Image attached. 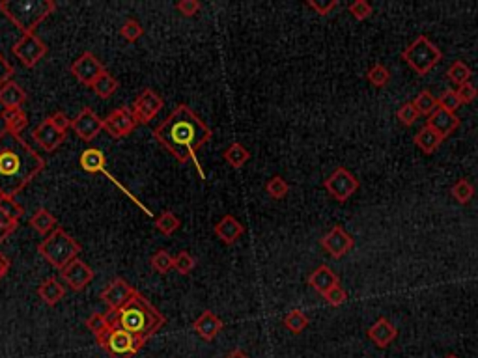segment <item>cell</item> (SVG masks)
Listing matches in <instances>:
<instances>
[{"instance_id":"6da1fadb","label":"cell","mask_w":478,"mask_h":358,"mask_svg":"<svg viewBox=\"0 0 478 358\" xmlns=\"http://www.w3.org/2000/svg\"><path fill=\"white\" fill-rule=\"evenodd\" d=\"M212 129L187 105H178L167 120L153 129V138L182 164L193 163L202 179L206 174L200 166L198 152L212 140Z\"/></svg>"},{"instance_id":"7a4b0ae2","label":"cell","mask_w":478,"mask_h":358,"mask_svg":"<svg viewBox=\"0 0 478 358\" xmlns=\"http://www.w3.org/2000/svg\"><path fill=\"white\" fill-rule=\"evenodd\" d=\"M45 170V159L19 134L0 131V196L15 198Z\"/></svg>"},{"instance_id":"3957f363","label":"cell","mask_w":478,"mask_h":358,"mask_svg":"<svg viewBox=\"0 0 478 358\" xmlns=\"http://www.w3.org/2000/svg\"><path fill=\"white\" fill-rule=\"evenodd\" d=\"M107 316L112 327L123 328L144 341L155 336L167 323L163 314L140 292L135 293L131 301L118 312H107Z\"/></svg>"},{"instance_id":"277c9868","label":"cell","mask_w":478,"mask_h":358,"mask_svg":"<svg viewBox=\"0 0 478 358\" xmlns=\"http://www.w3.org/2000/svg\"><path fill=\"white\" fill-rule=\"evenodd\" d=\"M56 2L53 0H2L0 12L12 21L21 36L34 34L43 21L53 15Z\"/></svg>"},{"instance_id":"5b68a950","label":"cell","mask_w":478,"mask_h":358,"mask_svg":"<svg viewBox=\"0 0 478 358\" xmlns=\"http://www.w3.org/2000/svg\"><path fill=\"white\" fill-rule=\"evenodd\" d=\"M80 250L83 247L60 226L51 235L45 237L37 247V252L45 258V261H49L58 271H62L73 260H77Z\"/></svg>"},{"instance_id":"8992f818","label":"cell","mask_w":478,"mask_h":358,"mask_svg":"<svg viewBox=\"0 0 478 358\" xmlns=\"http://www.w3.org/2000/svg\"><path fill=\"white\" fill-rule=\"evenodd\" d=\"M97 346L101 347L109 358H133L144 347L146 341L137 338L135 334L123 328L110 325L99 338H96Z\"/></svg>"},{"instance_id":"52a82bcc","label":"cell","mask_w":478,"mask_h":358,"mask_svg":"<svg viewBox=\"0 0 478 358\" xmlns=\"http://www.w3.org/2000/svg\"><path fill=\"white\" fill-rule=\"evenodd\" d=\"M402 58L417 71L418 75H426L434 66H437L443 58L441 49L434 45L426 36H418L415 42L402 53Z\"/></svg>"},{"instance_id":"ba28073f","label":"cell","mask_w":478,"mask_h":358,"mask_svg":"<svg viewBox=\"0 0 478 358\" xmlns=\"http://www.w3.org/2000/svg\"><path fill=\"white\" fill-rule=\"evenodd\" d=\"M79 163H80V168H83L85 172H88V174H103L109 181H112L116 187L120 188L123 195L129 196V198H131V200H133L135 204H137V206H139L146 215H148V217H152V211H150V209H146L144 204H142L140 200H137V198L129 193V188L123 187V185H121L118 179H114V176L107 170V159H105V153L101 152V150H97V147H88V150H85L83 155H80Z\"/></svg>"},{"instance_id":"9c48e42d","label":"cell","mask_w":478,"mask_h":358,"mask_svg":"<svg viewBox=\"0 0 478 358\" xmlns=\"http://www.w3.org/2000/svg\"><path fill=\"white\" fill-rule=\"evenodd\" d=\"M12 53L24 67L31 69V67L37 66V62L43 60V56L49 53V47L36 34H26V36L19 37L17 43L13 45Z\"/></svg>"},{"instance_id":"30bf717a","label":"cell","mask_w":478,"mask_h":358,"mask_svg":"<svg viewBox=\"0 0 478 358\" xmlns=\"http://www.w3.org/2000/svg\"><path fill=\"white\" fill-rule=\"evenodd\" d=\"M323 187L327 188V193L333 196L334 200L345 202L348 198H351V195H355L359 190V179L353 176L348 168L339 166V168L323 181Z\"/></svg>"},{"instance_id":"8fae6325","label":"cell","mask_w":478,"mask_h":358,"mask_svg":"<svg viewBox=\"0 0 478 358\" xmlns=\"http://www.w3.org/2000/svg\"><path fill=\"white\" fill-rule=\"evenodd\" d=\"M163 98L159 93H155L152 88H144L133 101L131 112H133L135 120H137L139 125H148L163 110Z\"/></svg>"},{"instance_id":"7c38bea8","label":"cell","mask_w":478,"mask_h":358,"mask_svg":"<svg viewBox=\"0 0 478 358\" xmlns=\"http://www.w3.org/2000/svg\"><path fill=\"white\" fill-rule=\"evenodd\" d=\"M107 69L101 64V60H97V56H94L92 53H83V55L73 60V64L69 66V73L79 80L80 84L92 88L94 82H96L101 75L105 73Z\"/></svg>"},{"instance_id":"4fadbf2b","label":"cell","mask_w":478,"mask_h":358,"mask_svg":"<svg viewBox=\"0 0 478 358\" xmlns=\"http://www.w3.org/2000/svg\"><path fill=\"white\" fill-rule=\"evenodd\" d=\"M137 125H139V123H137L133 112H131V109H128V107H120V109L112 110V112L103 120V129L109 133L110 138L114 140L129 136V134L133 133Z\"/></svg>"},{"instance_id":"5bb4252c","label":"cell","mask_w":478,"mask_h":358,"mask_svg":"<svg viewBox=\"0 0 478 358\" xmlns=\"http://www.w3.org/2000/svg\"><path fill=\"white\" fill-rule=\"evenodd\" d=\"M135 293H137V289L131 284H128L126 280L114 278L110 280L107 287L101 292V301L107 304L109 312H118L121 306H126L131 301Z\"/></svg>"},{"instance_id":"9a60e30c","label":"cell","mask_w":478,"mask_h":358,"mask_svg":"<svg viewBox=\"0 0 478 358\" xmlns=\"http://www.w3.org/2000/svg\"><path fill=\"white\" fill-rule=\"evenodd\" d=\"M60 276L62 280L66 282L69 289H73V292H83L86 285L94 280L96 273H94V269H92L88 263H85V261L77 258V260H73L71 263H67L66 267L62 269Z\"/></svg>"},{"instance_id":"2e32d148","label":"cell","mask_w":478,"mask_h":358,"mask_svg":"<svg viewBox=\"0 0 478 358\" xmlns=\"http://www.w3.org/2000/svg\"><path fill=\"white\" fill-rule=\"evenodd\" d=\"M71 129L83 142H92L103 131V120L90 107H83L77 118L71 120Z\"/></svg>"},{"instance_id":"e0dca14e","label":"cell","mask_w":478,"mask_h":358,"mask_svg":"<svg viewBox=\"0 0 478 358\" xmlns=\"http://www.w3.org/2000/svg\"><path fill=\"white\" fill-rule=\"evenodd\" d=\"M321 247L325 250L327 254L334 258V260H340L342 256H345L353 249V237L348 233V231L342 228V226H333L329 233L321 237Z\"/></svg>"},{"instance_id":"ac0fdd59","label":"cell","mask_w":478,"mask_h":358,"mask_svg":"<svg viewBox=\"0 0 478 358\" xmlns=\"http://www.w3.org/2000/svg\"><path fill=\"white\" fill-rule=\"evenodd\" d=\"M32 138L36 140L37 146L42 147V150L53 153L64 144L66 133H60V131L51 123V120L45 118L37 127H34V131H32Z\"/></svg>"},{"instance_id":"d6986e66","label":"cell","mask_w":478,"mask_h":358,"mask_svg":"<svg viewBox=\"0 0 478 358\" xmlns=\"http://www.w3.org/2000/svg\"><path fill=\"white\" fill-rule=\"evenodd\" d=\"M366 336H368V340L372 341L375 347L385 349V347H389L394 340H396V336H398V328L394 327L393 323L389 321L387 317H379V319H377V321L368 328Z\"/></svg>"},{"instance_id":"ffe728a7","label":"cell","mask_w":478,"mask_h":358,"mask_svg":"<svg viewBox=\"0 0 478 358\" xmlns=\"http://www.w3.org/2000/svg\"><path fill=\"white\" fill-rule=\"evenodd\" d=\"M223 328H224V323L221 321L215 314H213L212 310H204V312H202V316H200L198 319H194V323H193L194 332L198 334L200 338L206 341L215 340Z\"/></svg>"},{"instance_id":"44dd1931","label":"cell","mask_w":478,"mask_h":358,"mask_svg":"<svg viewBox=\"0 0 478 358\" xmlns=\"http://www.w3.org/2000/svg\"><path fill=\"white\" fill-rule=\"evenodd\" d=\"M426 125H430L432 129H436L437 133L441 134L443 138H447L448 134H452L458 129V125H460V118L454 114V112H448V110L445 109H439L434 112V114L428 118V123Z\"/></svg>"},{"instance_id":"7402d4cb","label":"cell","mask_w":478,"mask_h":358,"mask_svg":"<svg viewBox=\"0 0 478 358\" xmlns=\"http://www.w3.org/2000/svg\"><path fill=\"white\" fill-rule=\"evenodd\" d=\"M213 231H215V235H217L224 244H234L237 239L243 235L245 228H243V224L236 219V217H232V215H224L223 219L219 220L217 224H215Z\"/></svg>"},{"instance_id":"603a6c76","label":"cell","mask_w":478,"mask_h":358,"mask_svg":"<svg viewBox=\"0 0 478 358\" xmlns=\"http://www.w3.org/2000/svg\"><path fill=\"white\" fill-rule=\"evenodd\" d=\"M26 98H28L26 91L15 80H10V82H6L0 88V105L4 107V110L23 109Z\"/></svg>"},{"instance_id":"cb8c5ba5","label":"cell","mask_w":478,"mask_h":358,"mask_svg":"<svg viewBox=\"0 0 478 358\" xmlns=\"http://www.w3.org/2000/svg\"><path fill=\"white\" fill-rule=\"evenodd\" d=\"M339 276L327 267V265H320L318 269H314L309 276V285L314 287L316 292L320 295H325L329 289H333L334 285H339Z\"/></svg>"},{"instance_id":"d4e9b609","label":"cell","mask_w":478,"mask_h":358,"mask_svg":"<svg viewBox=\"0 0 478 358\" xmlns=\"http://www.w3.org/2000/svg\"><path fill=\"white\" fill-rule=\"evenodd\" d=\"M37 295L47 306H56L66 295V287L56 278H45L42 284L37 285Z\"/></svg>"},{"instance_id":"484cf974","label":"cell","mask_w":478,"mask_h":358,"mask_svg":"<svg viewBox=\"0 0 478 358\" xmlns=\"http://www.w3.org/2000/svg\"><path fill=\"white\" fill-rule=\"evenodd\" d=\"M443 140L445 138L437 133L436 129H432L430 125H424V127L415 134L413 142H415V146H417L418 150H422V153L430 155V153H434L437 147L441 146Z\"/></svg>"},{"instance_id":"4316f807","label":"cell","mask_w":478,"mask_h":358,"mask_svg":"<svg viewBox=\"0 0 478 358\" xmlns=\"http://www.w3.org/2000/svg\"><path fill=\"white\" fill-rule=\"evenodd\" d=\"M0 118L4 120V129L13 134H21L24 129L28 127V114L23 109L2 110Z\"/></svg>"},{"instance_id":"83f0119b","label":"cell","mask_w":478,"mask_h":358,"mask_svg":"<svg viewBox=\"0 0 478 358\" xmlns=\"http://www.w3.org/2000/svg\"><path fill=\"white\" fill-rule=\"evenodd\" d=\"M28 224H31L32 230H36L40 235H51V233L58 228V226H56V217L55 215H51L45 207H40V209L32 215Z\"/></svg>"},{"instance_id":"f1b7e54d","label":"cell","mask_w":478,"mask_h":358,"mask_svg":"<svg viewBox=\"0 0 478 358\" xmlns=\"http://www.w3.org/2000/svg\"><path fill=\"white\" fill-rule=\"evenodd\" d=\"M223 157H224V161H226V163L230 164L232 168L239 170V168H243V166L248 163V159H250V152H248L247 147L243 146L241 142H234V144H230V146L224 150Z\"/></svg>"},{"instance_id":"f546056e","label":"cell","mask_w":478,"mask_h":358,"mask_svg":"<svg viewBox=\"0 0 478 358\" xmlns=\"http://www.w3.org/2000/svg\"><path fill=\"white\" fill-rule=\"evenodd\" d=\"M118 86H120V82L112 77V75L109 73V71H105L99 79L94 82V86H92V91L96 93L97 98L101 99H109L114 96L116 91H118Z\"/></svg>"},{"instance_id":"4dcf8cb0","label":"cell","mask_w":478,"mask_h":358,"mask_svg":"<svg viewBox=\"0 0 478 358\" xmlns=\"http://www.w3.org/2000/svg\"><path fill=\"white\" fill-rule=\"evenodd\" d=\"M284 327L290 330L291 334H301L305 328L309 327V317L303 310L293 308L290 310L284 317Z\"/></svg>"},{"instance_id":"1f68e13d","label":"cell","mask_w":478,"mask_h":358,"mask_svg":"<svg viewBox=\"0 0 478 358\" xmlns=\"http://www.w3.org/2000/svg\"><path fill=\"white\" fill-rule=\"evenodd\" d=\"M413 105H415V109L418 110V114L426 116H432L439 109V101H437V98L430 90L420 91L417 98L413 99Z\"/></svg>"},{"instance_id":"d6a6232c","label":"cell","mask_w":478,"mask_h":358,"mask_svg":"<svg viewBox=\"0 0 478 358\" xmlns=\"http://www.w3.org/2000/svg\"><path fill=\"white\" fill-rule=\"evenodd\" d=\"M150 265H152V269L157 274H167L169 271H172V269H174V256L170 254L169 250L161 249L152 256Z\"/></svg>"},{"instance_id":"836d02e7","label":"cell","mask_w":478,"mask_h":358,"mask_svg":"<svg viewBox=\"0 0 478 358\" xmlns=\"http://www.w3.org/2000/svg\"><path fill=\"white\" fill-rule=\"evenodd\" d=\"M180 226H182V220L178 219L172 211H163L157 219H155V228H157L163 235H172L174 231L180 230Z\"/></svg>"},{"instance_id":"e575fe53","label":"cell","mask_w":478,"mask_h":358,"mask_svg":"<svg viewBox=\"0 0 478 358\" xmlns=\"http://www.w3.org/2000/svg\"><path fill=\"white\" fill-rule=\"evenodd\" d=\"M471 67L467 66L466 62H461V60H454L452 62V66L448 67V71H447V77L454 84H458V86H461V84H466V82H469V79H471Z\"/></svg>"},{"instance_id":"d590c367","label":"cell","mask_w":478,"mask_h":358,"mask_svg":"<svg viewBox=\"0 0 478 358\" xmlns=\"http://www.w3.org/2000/svg\"><path fill=\"white\" fill-rule=\"evenodd\" d=\"M266 190L273 200H282V198L290 193V185L286 183V179L282 176H273L271 179L266 183Z\"/></svg>"},{"instance_id":"8d00e7d4","label":"cell","mask_w":478,"mask_h":358,"mask_svg":"<svg viewBox=\"0 0 478 358\" xmlns=\"http://www.w3.org/2000/svg\"><path fill=\"white\" fill-rule=\"evenodd\" d=\"M450 195L454 196L456 202H460V204H469L472 196H475V187L467 179H458L450 188Z\"/></svg>"},{"instance_id":"74e56055","label":"cell","mask_w":478,"mask_h":358,"mask_svg":"<svg viewBox=\"0 0 478 358\" xmlns=\"http://www.w3.org/2000/svg\"><path fill=\"white\" fill-rule=\"evenodd\" d=\"M86 328L90 330L96 338H99L101 334L107 330V328L110 327V323H109V316L107 314H99V312H94L88 319H86Z\"/></svg>"},{"instance_id":"f35d334b","label":"cell","mask_w":478,"mask_h":358,"mask_svg":"<svg viewBox=\"0 0 478 358\" xmlns=\"http://www.w3.org/2000/svg\"><path fill=\"white\" fill-rule=\"evenodd\" d=\"M194 267H196V258L189 254V252H185V250H182V252H178L174 256V269L180 274H183V276L193 273Z\"/></svg>"},{"instance_id":"ab89813d","label":"cell","mask_w":478,"mask_h":358,"mask_svg":"<svg viewBox=\"0 0 478 358\" xmlns=\"http://www.w3.org/2000/svg\"><path fill=\"white\" fill-rule=\"evenodd\" d=\"M120 36L123 37L126 42L135 43L137 39H140V37L144 36V28H142V25H140L139 21H135V19H128V21L121 25Z\"/></svg>"},{"instance_id":"60d3db41","label":"cell","mask_w":478,"mask_h":358,"mask_svg":"<svg viewBox=\"0 0 478 358\" xmlns=\"http://www.w3.org/2000/svg\"><path fill=\"white\" fill-rule=\"evenodd\" d=\"M366 77H368L370 84L374 86H385L391 80V73H389V69L383 64H374L368 69Z\"/></svg>"},{"instance_id":"b9f144b4","label":"cell","mask_w":478,"mask_h":358,"mask_svg":"<svg viewBox=\"0 0 478 358\" xmlns=\"http://www.w3.org/2000/svg\"><path fill=\"white\" fill-rule=\"evenodd\" d=\"M0 209L10 215L13 220H19L24 215V209L21 204L15 202V198H6V196H0Z\"/></svg>"},{"instance_id":"7bdbcfd3","label":"cell","mask_w":478,"mask_h":358,"mask_svg":"<svg viewBox=\"0 0 478 358\" xmlns=\"http://www.w3.org/2000/svg\"><path fill=\"white\" fill-rule=\"evenodd\" d=\"M437 101H439V107L448 110V112H456V110L461 107V101L460 98H458L456 90H447L445 93H441V96L437 98Z\"/></svg>"},{"instance_id":"ee69618b","label":"cell","mask_w":478,"mask_h":358,"mask_svg":"<svg viewBox=\"0 0 478 358\" xmlns=\"http://www.w3.org/2000/svg\"><path fill=\"white\" fill-rule=\"evenodd\" d=\"M396 116H398L400 122L404 123L406 127H409V125H413V123L417 122L418 116L420 114H418V110L415 109V105H413V101H411V103L402 105V107L398 109V112H396Z\"/></svg>"},{"instance_id":"f6af8a7d","label":"cell","mask_w":478,"mask_h":358,"mask_svg":"<svg viewBox=\"0 0 478 358\" xmlns=\"http://www.w3.org/2000/svg\"><path fill=\"white\" fill-rule=\"evenodd\" d=\"M348 10H350L351 15H353L355 19H359V21L368 19L370 15H372V12H374L372 4H370V2H366V0H355V2H351Z\"/></svg>"},{"instance_id":"bcb514c9","label":"cell","mask_w":478,"mask_h":358,"mask_svg":"<svg viewBox=\"0 0 478 358\" xmlns=\"http://www.w3.org/2000/svg\"><path fill=\"white\" fill-rule=\"evenodd\" d=\"M323 298H325L329 306H334V308H336V306H342V304L345 303L348 293H345L344 287L339 284V285H334L333 289H329V292L323 295Z\"/></svg>"},{"instance_id":"7dc6e473","label":"cell","mask_w":478,"mask_h":358,"mask_svg":"<svg viewBox=\"0 0 478 358\" xmlns=\"http://www.w3.org/2000/svg\"><path fill=\"white\" fill-rule=\"evenodd\" d=\"M200 8H202V4H200L198 0H180V2H176V10L182 13V15H185V17L196 15Z\"/></svg>"},{"instance_id":"c3c4849f","label":"cell","mask_w":478,"mask_h":358,"mask_svg":"<svg viewBox=\"0 0 478 358\" xmlns=\"http://www.w3.org/2000/svg\"><path fill=\"white\" fill-rule=\"evenodd\" d=\"M456 93H458V98H460L461 105H467V103H472V101L477 99L478 90L471 84V82H466V84L458 86Z\"/></svg>"},{"instance_id":"681fc988","label":"cell","mask_w":478,"mask_h":358,"mask_svg":"<svg viewBox=\"0 0 478 358\" xmlns=\"http://www.w3.org/2000/svg\"><path fill=\"white\" fill-rule=\"evenodd\" d=\"M13 73H15V67H13V64L12 62H8L6 58H4V55L0 53V88L12 80Z\"/></svg>"},{"instance_id":"f907efd6","label":"cell","mask_w":478,"mask_h":358,"mask_svg":"<svg viewBox=\"0 0 478 358\" xmlns=\"http://www.w3.org/2000/svg\"><path fill=\"white\" fill-rule=\"evenodd\" d=\"M309 6L314 10L318 15H329V12L331 10H334V8L339 6V2L336 0H327V2H318V0H309Z\"/></svg>"},{"instance_id":"816d5d0a","label":"cell","mask_w":478,"mask_h":358,"mask_svg":"<svg viewBox=\"0 0 478 358\" xmlns=\"http://www.w3.org/2000/svg\"><path fill=\"white\" fill-rule=\"evenodd\" d=\"M49 120H51V123H53V125H55V127L58 129L60 133H66L67 129L71 127V120L67 118V114L60 112V110H58V112H55L53 116H49Z\"/></svg>"},{"instance_id":"f5cc1de1","label":"cell","mask_w":478,"mask_h":358,"mask_svg":"<svg viewBox=\"0 0 478 358\" xmlns=\"http://www.w3.org/2000/svg\"><path fill=\"white\" fill-rule=\"evenodd\" d=\"M10 267H12V260H10L4 252H0V280L6 276Z\"/></svg>"},{"instance_id":"db71d44e","label":"cell","mask_w":478,"mask_h":358,"mask_svg":"<svg viewBox=\"0 0 478 358\" xmlns=\"http://www.w3.org/2000/svg\"><path fill=\"white\" fill-rule=\"evenodd\" d=\"M0 224H4L6 228H12V230H17L19 220H13L10 215H6V213L0 209Z\"/></svg>"},{"instance_id":"11a10c76","label":"cell","mask_w":478,"mask_h":358,"mask_svg":"<svg viewBox=\"0 0 478 358\" xmlns=\"http://www.w3.org/2000/svg\"><path fill=\"white\" fill-rule=\"evenodd\" d=\"M13 231H15V230H12V228H6V226H4V224H0V244L4 243L8 237L12 235Z\"/></svg>"},{"instance_id":"9f6ffc18","label":"cell","mask_w":478,"mask_h":358,"mask_svg":"<svg viewBox=\"0 0 478 358\" xmlns=\"http://www.w3.org/2000/svg\"><path fill=\"white\" fill-rule=\"evenodd\" d=\"M226 358H248L247 352L241 351V349H234L232 352H228V357Z\"/></svg>"},{"instance_id":"6f0895ef","label":"cell","mask_w":478,"mask_h":358,"mask_svg":"<svg viewBox=\"0 0 478 358\" xmlns=\"http://www.w3.org/2000/svg\"><path fill=\"white\" fill-rule=\"evenodd\" d=\"M445 358H460V357H458V355H447Z\"/></svg>"}]
</instances>
